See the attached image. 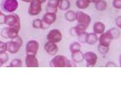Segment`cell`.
I'll return each instance as SVG.
<instances>
[{"label": "cell", "instance_id": "obj_1", "mask_svg": "<svg viewBox=\"0 0 121 90\" xmlns=\"http://www.w3.org/2000/svg\"><path fill=\"white\" fill-rule=\"evenodd\" d=\"M4 24L9 27L13 28L19 31L21 28V21L20 18L17 14H10L5 16Z\"/></svg>", "mask_w": 121, "mask_h": 90}, {"label": "cell", "instance_id": "obj_2", "mask_svg": "<svg viewBox=\"0 0 121 90\" xmlns=\"http://www.w3.org/2000/svg\"><path fill=\"white\" fill-rule=\"evenodd\" d=\"M68 60L64 55H56L50 61L49 66L50 67H67Z\"/></svg>", "mask_w": 121, "mask_h": 90}, {"label": "cell", "instance_id": "obj_3", "mask_svg": "<svg viewBox=\"0 0 121 90\" xmlns=\"http://www.w3.org/2000/svg\"><path fill=\"white\" fill-rule=\"evenodd\" d=\"M18 7L17 0H3L1 3V8L7 13H13Z\"/></svg>", "mask_w": 121, "mask_h": 90}, {"label": "cell", "instance_id": "obj_4", "mask_svg": "<svg viewBox=\"0 0 121 90\" xmlns=\"http://www.w3.org/2000/svg\"><path fill=\"white\" fill-rule=\"evenodd\" d=\"M76 20L78 21L79 24L82 25L87 28L89 26L91 21V17L89 15L82 11L76 12Z\"/></svg>", "mask_w": 121, "mask_h": 90}, {"label": "cell", "instance_id": "obj_5", "mask_svg": "<svg viewBox=\"0 0 121 90\" xmlns=\"http://www.w3.org/2000/svg\"><path fill=\"white\" fill-rule=\"evenodd\" d=\"M42 10V3L39 0H32L30 2L28 13L30 16H37Z\"/></svg>", "mask_w": 121, "mask_h": 90}, {"label": "cell", "instance_id": "obj_6", "mask_svg": "<svg viewBox=\"0 0 121 90\" xmlns=\"http://www.w3.org/2000/svg\"><path fill=\"white\" fill-rule=\"evenodd\" d=\"M62 35L61 32L58 29H53L48 32L47 36V40L48 41L57 43L61 41Z\"/></svg>", "mask_w": 121, "mask_h": 90}, {"label": "cell", "instance_id": "obj_7", "mask_svg": "<svg viewBox=\"0 0 121 90\" xmlns=\"http://www.w3.org/2000/svg\"><path fill=\"white\" fill-rule=\"evenodd\" d=\"M84 60L87 67H93L97 63L98 56L95 52L89 51L84 53Z\"/></svg>", "mask_w": 121, "mask_h": 90}, {"label": "cell", "instance_id": "obj_8", "mask_svg": "<svg viewBox=\"0 0 121 90\" xmlns=\"http://www.w3.org/2000/svg\"><path fill=\"white\" fill-rule=\"evenodd\" d=\"M39 45L38 42L36 40H32L28 41L26 46V55H36L38 51Z\"/></svg>", "mask_w": 121, "mask_h": 90}, {"label": "cell", "instance_id": "obj_9", "mask_svg": "<svg viewBox=\"0 0 121 90\" xmlns=\"http://www.w3.org/2000/svg\"><path fill=\"white\" fill-rule=\"evenodd\" d=\"M19 31L17 29L11 27H6L2 30L1 32V35L3 37L5 38H15L18 36V33Z\"/></svg>", "mask_w": 121, "mask_h": 90}, {"label": "cell", "instance_id": "obj_10", "mask_svg": "<svg viewBox=\"0 0 121 90\" xmlns=\"http://www.w3.org/2000/svg\"><path fill=\"white\" fill-rule=\"evenodd\" d=\"M100 36L99 38H98V40L99 41V44L104 46H110V43L113 40V37H112V35L110 34L108 31L105 32V33H103L102 34H100Z\"/></svg>", "mask_w": 121, "mask_h": 90}, {"label": "cell", "instance_id": "obj_11", "mask_svg": "<svg viewBox=\"0 0 121 90\" xmlns=\"http://www.w3.org/2000/svg\"><path fill=\"white\" fill-rule=\"evenodd\" d=\"M25 64L27 67H38V60L36 55H26L25 59Z\"/></svg>", "mask_w": 121, "mask_h": 90}, {"label": "cell", "instance_id": "obj_12", "mask_svg": "<svg viewBox=\"0 0 121 90\" xmlns=\"http://www.w3.org/2000/svg\"><path fill=\"white\" fill-rule=\"evenodd\" d=\"M44 49L48 55H52V56H53V55H55L56 54L58 50H59L56 44L55 43L50 42V41H47L45 44Z\"/></svg>", "mask_w": 121, "mask_h": 90}, {"label": "cell", "instance_id": "obj_13", "mask_svg": "<svg viewBox=\"0 0 121 90\" xmlns=\"http://www.w3.org/2000/svg\"><path fill=\"white\" fill-rule=\"evenodd\" d=\"M7 44V51L12 54H15L20 50L21 46L13 40L6 43Z\"/></svg>", "mask_w": 121, "mask_h": 90}, {"label": "cell", "instance_id": "obj_14", "mask_svg": "<svg viewBox=\"0 0 121 90\" xmlns=\"http://www.w3.org/2000/svg\"><path fill=\"white\" fill-rule=\"evenodd\" d=\"M87 28L81 24H78L76 26L71 28L70 30V34L73 36H78L79 34L86 32Z\"/></svg>", "mask_w": 121, "mask_h": 90}, {"label": "cell", "instance_id": "obj_15", "mask_svg": "<svg viewBox=\"0 0 121 90\" xmlns=\"http://www.w3.org/2000/svg\"><path fill=\"white\" fill-rule=\"evenodd\" d=\"M56 18L57 17L56 13L46 12L45 15H44V16H43L42 21L45 22V23L48 24L49 25H51L52 23H53L56 21Z\"/></svg>", "mask_w": 121, "mask_h": 90}, {"label": "cell", "instance_id": "obj_16", "mask_svg": "<svg viewBox=\"0 0 121 90\" xmlns=\"http://www.w3.org/2000/svg\"><path fill=\"white\" fill-rule=\"evenodd\" d=\"M93 29L94 33L96 34H101L105 32V25L101 22H96L94 23Z\"/></svg>", "mask_w": 121, "mask_h": 90}, {"label": "cell", "instance_id": "obj_17", "mask_svg": "<svg viewBox=\"0 0 121 90\" xmlns=\"http://www.w3.org/2000/svg\"><path fill=\"white\" fill-rule=\"evenodd\" d=\"M72 60L76 63H81L84 60V54L81 51L72 53Z\"/></svg>", "mask_w": 121, "mask_h": 90}, {"label": "cell", "instance_id": "obj_18", "mask_svg": "<svg viewBox=\"0 0 121 90\" xmlns=\"http://www.w3.org/2000/svg\"><path fill=\"white\" fill-rule=\"evenodd\" d=\"M98 41V34L94 33H87V40H86V43L90 45H95Z\"/></svg>", "mask_w": 121, "mask_h": 90}, {"label": "cell", "instance_id": "obj_19", "mask_svg": "<svg viewBox=\"0 0 121 90\" xmlns=\"http://www.w3.org/2000/svg\"><path fill=\"white\" fill-rule=\"evenodd\" d=\"M107 7V3L105 0H99L98 2L95 3V8L98 11H104Z\"/></svg>", "mask_w": 121, "mask_h": 90}, {"label": "cell", "instance_id": "obj_20", "mask_svg": "<svg viewBox=\"0 0 121 90\" xmlns=\"http://www.w3.org/2000/svg\"><path fill=\"white\" fill-rule=\"evenodd\" d=\"M70 7V2L69 0H59L58 8L62 11H65Z\"/></svg>", "mask_w": 121, "mask_h": 90}, {"label": "cell", "instance_id": "obj_21", "mask_svg": "<svg viewBox=\"0 0 121 90\" xmlns=\"http://www.w3.org/2000/svg\"><path fill=\"white\" fill-rule=\"evenodd\" d=\"M90 2L88 0H77L76 2V5L79 9H85L89 7Z\"/></svg>", "mask_w": 121, "mask_h": 90}, {"label": "cell", "instance_id": "obj_22", "mask_svg": "<svg viewBox=\"0 0 121 90\" xmlns=\"http://www.w3.org/2000/svg\"><path fill=\"white\" fill-rule=\"evenodd\" d=\"M111 35H112L113 39H117L119 38L121 36V31L119 28H112L107 31Z\"/></svg>", "mask_w": 121, "mask_h": 90}, {"label": "cell", "instance_id": "obj_23", "mask_svg": "<svg viewBox=\"0 0 121 90\" xmlns=\"http://www.w3.org/2000/svg\"><path fill=\"white\" fill-rule=\"evenodd\" d=\"M65 18L69 22H73L76 20V12L72 10H69L65 13Z\"/></svg>", "mask_w": 121, "mask_h": 90}, {"label": "cell", "instance_id": "obj_24", "mask_svg": "<svg viewBox=\"0 0 121 90\" xmlns=\"http://www.w3.org/2000/svg\"><path fill=\"white\" fill-rule=\"evenodd\" d=\"M81 49V45L78 41H74L70 45V51L71 53L80 51Z\"/></svg>", "mask_w": 121, "mask_h": 90}, {"label": "cell", "instance_id": "obj_25", "mask_svg": "<svg viewBox=\"0 0 121 90\" xmlns=\"http://www.w3.org/2000/svg\"><path fill=\"white\" fill-rule=\"evenodd\" d=\"M109 46L99 44L98 46V50L100 53L102 55L107 54L109 52Z\"/></svg>", "mask_w": 121, "mask_h": 90}, {"label": "cell", "instance_id": "obj_26", "mask_svg": "<svg viewBox=\"0 0 121 90\" xmlns=\"http://www.w3.org/2000/svg\"><path fill=\"white\" fill-rule=\"evenodd\" d=\"M10 66L11 67H21L22 66V61L20 59H14L10 62Z\"/></svg>", "mask_w": 121, "mask_h": 90}, {"label": "cell", "instance_id": "obj_27", "mask_svg": "<svg viewBox=\"0 0 121 90\" xmlns=\"http://www.w3.org/2000/svg\"><path fill=\"white\" fill-rule=\"evenodd\" d=\"M42 20L40 19H36L32 22V26L34 28L41 29Z\"/></svg>", "mask_w": 121, "mask_h": 90}, {"label": "cell", "instance_id": "obj_28", "mask_svg": "<svg viewBox=\"0 0 121 90\" xmlns=\"http://www.w3.org/2000/svg\"><path fill=\"white\" fill-rule=\"evenodd\" d=\"M59 1V0H49L47 6L50 7H53V8H58Z\"/></svg>", "mask_w": 121, "mask_h": 90}, {"label": "cell", "instance_id": "obj_29", "mask_svg": "<svg viewBox=\"0 0 121 90\" xmlns=\"http://www.w3.org/2000/svg\"><path fill=\"white\" fill-rule=\"evenodd\" d=\"M87 33L85 32L82 34H79L78 37V40L82 43H86V40H87Z\"/></svg>", "mask_w": 121, "mask_h": 90}, {"label": "cell", "instance_id": "obj_30", "mask_svg": "<svg viewBox=\"0 0 121 90\" xmlns=\"http://www.w3.org/2000/svg\"><path fill=\"white\" fill-rule=\"evenodd\" d=\"M0 59L3 62L4 64L7 63L9 60V55L6 52H4V53H0Z\"/></svg>", "mask_w": 121, "mask_h": 90}, {"label": "cell", "instance_id": "obj_31", "mask_svg": "<svg viewBox=\"0 0 121 90\" xmlns=\"http://www.w3.org/2000/svg\"><path fill=\"white\" fill-rule=\"evenodd\" d=\"M7 51V44L2 41H0V53H4Z\"/></svg>", "mask_w": 121, "mask_h": 90}, {"label": "cell", "instance_id": "obj_32", "mask_svg": "<svg viewBox=\"0 0 121 90\" xmlns=\"http://www.w3.org/2000/svg\"><path fill=\"white\" fill-rule=\"evenodd\" d=\"M113 6L116 9H121V0H113Z\"/></svg>", "mask_w": 121, "mask_h": 90}, {"label": "cell", "instance_id": "obj_33", "mask_svg": "<svg viewBox=\"0 0 121 90\" xmlns=\"http://www.w3.org/2000/svg\"><path fill=\"white\" fill-rule=\"evenodd\" d=\"M76 63H74L73 60H68V63H67V67H76Z\"/></svg>", "mask_w": 121, "mask_h": 90}, {"label": "cell", "instance_id": "obj_34", "mask_svg": "<svg viewBox=\"0 0 121 90\" xmlns=\"http://www.w3.org/2000/svg\"><path fill=\"white\" fill-rule=\"evenodd\" d=\"M105 66L107 67H117V64H115V63L112 61L108 62L107 64H106Z\"/></svg>", "mask_w": 121, "mask_h": 90}, {"label": "cell", "instance_id": "obj_35", "mask_svg": "<svg viewBox=\"0 0 121 90\" xmlns=\"http://www.w3.org/2000/svg\"><path fill=\"white\" fill-rule=\"evenodd\" d=\"M116 25L117 26V27L119 28H121V16H118L117 18H116Z\"/></svg>", "mask_w": 121, "mask_h": 90}, {"label": "cell", "instance_id": "obj_36", "mask_svg": "<svg viewBox=\"0 0 121 90\" xmlns=\"http://www.w3.org/2000/svg\"><path fill=\"white\" fill-rule=\"evenodd\" d=\"M5 16L6 15L2 13L0 15V24H4V21H5Z\"/></svg>", "mask_w": 121, "mask_h": 90}, {"label": "cell", "instance_id": "obj_37", "mask_svg": "<svg viewBox=\"0 0 121 90\" xmlns=\"http://www.w3.org/2000/svg\"><path fill=\"white\" fill-rule=\"evenodd\" d=\"M88 1L90 2V3H96V2H98V1H99V0H88Z\"/></svg>", "mask_w": 121, "mask_h": 90}, {"label": "cell", "instance_id": "obj_38", "mask_svg": "<svg viewBox=\"0 0 121 90\" xmlns=\"http://www.w3.org/2000/svg\"><path fill=\"white\" fill-rule=\"evenodd\" d=\"M22 1L26 2V3H30V1H32V0H21Z\"/></svg>", "mask_w": 121, "mask_h": 90}, {"label": "cell", "instance_id": "obj_39", "mask_svg": "<svg viewBox=\"0 0 121 90\" xmlns=\"http://www.w3.org/2000/svg\"><path fill=\"white\" fill-rule=\"evenodd\" d=\"M3 64H4V63H3V62L0 59V67H1L3 66Z\"/></svg>", "mask_w": 121, "mask_h": 90}, {"label": "cell", "instance_id": "obj_40", "mask_svg": "<svg viewBox=\"0 0 121 90\" xmlns=\"http://www.w3.org/2000/svg\"><path fill=\"white\" fill-rule=\"evenodd\" d=\"M39 1H41V2L42 4H43V3H45V2L47 0H39Z\"/></svg>", "mask_w": 121, "mask_h": 90}]
</instances>
